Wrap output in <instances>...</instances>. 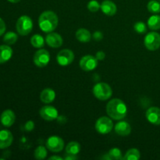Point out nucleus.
Segmentation results:
<instances>
[{
	"instance_id": "nucleus-1",
	"label": "nucleus",
	"mask_w": 160,
	"mask_h": 160,
	"mask_svg": "<svg viewBox=\"0 0 160 160\" xmlns=\"http://www.w3.org/2000/svg\"><path fill=\"white\" fill-rule=\"evenodd\" d=\"M106 112L109 117L116 120L124 118L128 113V107L122 100L113 98L108 102L106 106Z\"/></svg>"
},
{
	"instance_id": "nucleus-2",
	"label": "nucleus",
	"mask_w": 160,
	"mask_h": 160,
	"mask_svg": "<svg viewBox=\"0 0 160 160\" xmlns=\"http://www.w3.org/2000/svg\"><path fill=\"white\" fill-rule=\"evenodd\" d=\"M58 17L54 12L50 10L45 11L40 15L38 19V25L43 32H52L58 26Z\"/></svg>"
},
{
	"instance_id": "nucleus-3",
	"label": "nucleus",
	"mask_w": 160,
	"mask_h": 160,
	"mask_svg": "<svg viewBox=\"0 0 160 160\" xmlns=\"http://www.w3.org/2000/svg\"><path fill=\"white\" fill-rule=\"evenodd\" d=\"M95 98L101 101H106L111 98L112 95V90L110 86L106 83H98L94 86L92 89Z\"/></svg>"
},
{
	"instance_id": "nucleus-4",
	"label": "nucleus",
	"mask_w": 160,
	"mask_h": 160,
	"mask_svg": "<svg viewBox=\"0 0 160 160\" xmlns=\"http://www.w3.org/2000/svg\"><path fill=\"white\" fill-rule=\"evenodd\" d=\"M16 28L19 34L26 36L31 32L33 28V21L31 17L27 15L21 16L17 20L16 23Z\"/></svg>"
},
{
	"instance_id": "nucleus-5",
	"label": "nucleus",
	"mask_w": 160,
	"mask_h": 160,
	"mask_svg": "<svg viewBox=\"0 0 160 160\" xmlns=\"http://www.w3.org/2000/svg\"><path fill=\"white\" fill-rule=\"evenodd\" d=\"M145 47L150 51H156L160 48V34L159 33L150 32L145 37L144 40Z\"/></svg>"
},
{
	"instance_id": "nucleus-6",
	"label": "nucleus",
	"mask_w": 160,
	"mask_h": 160,
	"mask_svg": "<svg viewBox=\"0 0 160 160\" xmlns=\"http://www.w3.org/2000/svg\"><path fill=\"white\" fill-rule=\"evenodd\" d=\"M113 123L111 119L106 117H102L95 123V129L99 134H109L112 129Z\"/></svg>"
},
{
	"instance_id": "nucleus-7",
	"label": "nucleus",
	"mask_w": 160,
	"mask_h": 160,
	"mask_svg": "<svg viewBox=\"0 0 160 160\" xmlns=\"http://www.w3.org/2000/svg\"><path fill=\"white\" fill-rule=\"evenodd\" d=\"M98 62V60L96 59V57L91 55H87L81 58L79 65L80 67L84 71H92L96 68Z\"/></svg>"
},
{
	"instance_id": "nucleus-8",
	"label": "nucleus",
	"mask_w": 160,
	"mask_h": 160,
	"mask_svg": "<svg viewBox=\"0 0 160 160\" xmlns=\"http://www.w3.org/2000/svg\"><path fill=\"white\" fill-rule=\"evenodd\" d=\"M50 61V55L45 49H39L34 53V62L37 67L42 68L46 67Z\"/></svg>"
},
{
	"instance_id": "nucleus-9",
	"label": "nucleus",
	"mask_w": 160,
	"mask_h": 160,
	"mask_svg": "<svg viewBox=\"0 0 160 160\" xmlns=\"http://www.w3.org/2000/svg\"><path fill=\"white\" fill-rule=\"evenodd\" d=\"M46 146L51 152H59L63 149L64 142L59 136H51L47 139Z\"/></svg>"
},
{
	"instance_id": "nucleus-10",
	"label": "nucleus",
	"mask_w": 160,
	"mask_h": 160,
	"mask_svg": "<svg viewBox=\"0 0 160 160\" xmlns=\"http://www.w3.org/2000/svg\"><path fill=\"white\" fill-rule=\"evenodd\" d=\"M58 63L62 67L70 65L74 59V53L70 49H62L56 56Z\"/></svg>"
},
{
	"instance_id": "nucleus-11",
	"label": "nucleus",
	"mask_w": 160,
	"mask_h": 160,
	"mask_svg": "<svg viewBox=\"0 0 160 160\" xmlns=\"http://www.w3.org/2000/svg\"><path fill=\"white\" fill-rule=\"evenodd\" d=\"M41 117L47 121H52L58 118V111L52 106H45L39 111Z\"/></svg>"
},
{
	"instance_id": "nucleus-12",
	"label": "nucleus",
	"mask_w": 160,
	"mask_h": 160,
	"mask_svg": "<svg viewBox=\"0 0 160 160\" xmlns=\"http://www.w3.org/2000/svg\"><path fill=\"white\" fill-rule=\"evenodd\" d=\"M16 120V115L14 112L11 109H6L2 112L0 116V122L6 128H9L12 126Z\"/></svg>"
},
{
	"instance_id": "nucleus-13",
	"label": "nucleus",
	"mask_w": 160,
	"mask_h": 160,
	"mask_svg": "<svg viewBox=\"0 0 160 160\" xmlns=\"http://www.w3.org/2000/svg\"><path fill=\"white\" fill-rule=\"evenodd\" d=\"M45 42L47 45L52 48H59L63 43V40L60 34L54 32H50L47 34L45 37Z\"/></svg>"
},
{
	"instance_id": "nucleus-14",
	"label": "nucleus",
	"mask_w": 160,
	"mask_h": 160,
	"mask_svg": "<svg viewBox=\"0 0 160 160\" xmlns=\"http://www.w3.org/2000/svg\"><path fill=\"white\" fill-rule=\"evenodd\" d=\"M13 141L12 133L8 130L0 131V149H4L10 146Z\"/></svg>"
},
{
	"instance_id": "nucleus-15",
	"label": "nucleus",
	"mask_w": 160,
	"mask_h": 160,
	"mask_svg": "<svg viewBox=\"0 0 160 160\" xmlns=\"http://www.w3.org/2000/svg\"><path fill=\"white\" fill-rule=\"evenodd\" d=\"M146 118L149 123L154 125H160V109L151 107L147 110Z\"/></svg>"
},
{
	"instance_id": "nucleus-16",
	"label": "nucleus",
	"mask_w": 160,
	"mask_h": 160,
	"mask_svg": "<svg viewBox=\"0 0 160 160\" xmlns=\"http://www.w3.org/2000/svg\"><path fill=\"white\" fill-rule=\"evenodd\" d=\"M101 9L107 16H113L117 12V8L115 3L110 0H105L101 4Z\"/></svg>"
},
{
	"instance_id": "nucleus-17",
	"label": "nucleus",
	"mask_w": 160,
	"mask_h": 160,
	"mask_svg": "<svg viewBox=\"0 0 160 160\" xmlns=\"http://www.w3.org/2000/svg\"><path fill=\"white\" fill-rule=\"evenodd\" d=\"M12 49L9 45H0V64L8 62L12 58Z\"/></svg>"
},
{
	"instance_id": "nucleus-18",
	"label": "nucleus",
	"mask_w": 160,
	"mask_h": 160,
	"mask_svg": "<svg viewBox=\"0 0 160 160\" xmlns=\"http://www.w3.org/2000/svg\"><path fill=\"white\" fill-rule=\"evenodd\" d=\"M115 131L120 136H128L131 132V127L128 122L120 121L115 126Z\"/></svg>"
},
{
	"instance_id": "nucleus-19",
	"label": "nucleus",
	"mask_w": 160,
	"mask_h": 160,
	"mask_svg": "<svg viewBox=\"0 0 160 160\" xmlns=\"http://www.w3.org/2000/svg\"><path fill=\"white\" fill-rule=\"evenodd\" d=\"M55 98H56V92L52 88H45L41 92L40 99L45 104L52 102Z\"/></svg>"
},
{
	"instance_id": "nucleus-20",
	"label": "nucleus",
	"mask_w": 160,
	"mask_h": 160,
	"mask_svg": "<svg viewBox=\"0 0 160 160\" xmlns=\"http://www.w3.org/2000/svg\"><path fill=\"white\" fill-rule=\"evenodd\" d=\"M76 38L79 42L83 43H87L90 42L92 38V34L85 28H80L76 32Z\"/></svg>"
},
{
	"instance_id": "nucleus-21",
	"label": "nucleus",
	"mask_w": 160,
	"mask_h": 160,
	"mask_svg": "<svg viewBox=\"0 0 160 160\" xmlns=\"http://www.w3.org/2000/svg\"><path fill=\"white\" fill-rule=\"evenodd\" d=\"M81 145L78 142H71L66 147V153L77 156L81 152Z\"/></svg>"
},
{
	"instance_id": "nucleus-22",
	"label": "nucleus",
	"mask_w": 160,
	"mask_h": 160,
	"mask_svg": "<svg viewBox=\"0 0 160 160\" xmlns=\"http://www.w3.org/2000/svg\"><path fill=\"white\" fill-rule=\"evenodd\" d=\"M148 26L149 29L152 31H157L160 29V16L153 15L148 20Z\"/></svg>"
},
{
	"instance_id": "nucleus-23",
	"label": "nucleus",
	"mask_w": 160,
	"mask_h": 160,
	"mask_svg": "<svg viewBox=\"0 0 160 160\" xmlns=\"http://www.w3.org/2000/svg\"><path fill=\"white\" fill-rule=\"evenodd\" d=\"M31 44L34 48H42L45 45V40L40 34H34L31 38Z\"/></svg>"
},
{
	"instance_id": "nucleus-24",
	"label": "nucleus",
	"mask_w": 160,
	"mask_h": 160,
	"mask_svg": "<svg viewBox=\"0 0 160 160\" xmlns=\"http://www.w3.org/2000/svg\"><path fill=\"white\" fill-rule=\"evenodd\" d=\"M141 157L140 152L137 148H131L127 152L123 159L125 160H138Z\"/></svg>"
},
{
	"instance_id": "nucleus-25",
	"label": "nucleus",
	"mask_w": 160,
	"mask_h": 160,
	"mask_svg": "<svg viewBox=\"0 0 160 160\" xmlns=\"http://www.w3.org/2000/svg\"><path fill=\"white\" fill-rule=\"evenodd\" d=\"M17 39H18V35L16 34L15 32L12 31H9V32L6 33L3 37V42L6 44V45H13L17 42Z\"/></svg>"
},
{
	"instance_id": "nucleus-26",
	"label": "nucleus",
	"mask_w": 160,
	"mask_h": 160,
	"mask_svg": "<svg viewBox=\"0 0 160 160\" xmlns=\"http://www.w3.org/2000/svg\"><path fill=\"white\" fill-rule=\"evenodd\" d=\"M47 156V150L42 145L38 146L36 149L34 150V158L36 159L42 160L45 159Z\"/></svg>"
},
{
	"instance_id": "nucleus-27",
	"label": "nucleus",
	"mask_w": 160,
	"mask_h": 160,
	"mask_svg": "<svg viewBox=\"0 0 160 160\" xmlns=\"http://www.w3.org/2000/svg\"><path fill=\"white\" fill-rule=\"evenodd\" d=\"M148 10L152 13H159L160 12V3L156 0H151L147 5Z\"/></svg>"
},
{
	"instance_id": "nucleus-28",
	"label": "nucleus",
	"mask_w": 160,
	"mask_h": 160,
	"mask_svg": "<svg viewBox=\"0 0 160 160\" xmlns=\"http://www.w3.org/2000/svg\"><path fill=\"white\" fill-rule=\"evenodd\" d=\"M108 156H109V159H123V157H122V152L120 151V149L117 148H111L109 151V153H108Z\"/></svg>"
},
{
	"instance_id": "nucleus-29",
	"label": "nucleus",
	"mask_w": 160,
	"mask_h": 160,
	"mask_svg": "<svg viewBox=\"0 0 160 160\" xmlns=\"http://www.w3.org/2000/svg\"><path fill=\"white\" fill-rule=\"evenodd\" d=\"M134 31L136 32L139 33V34H144V33L146 32L147 31V27L145 25V23L144 22L142 21H138L137 23H135L134 26Z\"/></svg>"
},
{
	"instance_id": "nucleus-30",
	"label": "nucleus",
	"mask_w": 160,
	"mask_h": 160,
	"mask_svg": "<svg viewBox=\"0 0 160 160\" xmlns=\"http://www.w3.org/2000/svg\"><path fill=\"white\" fill-rule=\"evenodd\" d=\"M100 7H101V5H99L98 2L96 1V0H92L88 4V9L90 12H97Z\"/></svg>"
},
{
	"instance_id": "nucleus-31",
	"label": "nucleus",
	"mask_w": 160,
	"mask_h": 160,
	"mask_svg": "<svg viewBox=\"0 0 160 160\" xmlns=\"http://www.w3.org/2000/svg\"><path fill=\"white\" fill-rule=\"evenodd\" d=\"M24 128H25V131H32L34 128V123L32 120H28V121L26 122L24 125Z\"/></svg>"
},
{
	"instance_id": "nucleus-32",
	"label": "nucleus",
	"mask_w": 160,
	"mask_h": 160,
	"mask_svg": "<svg viewBox=\"0 0 160 160\" xmlns=\"http://www.w3.org/2000/svg\"><path fill=\"white\" fill-rule=\"evenodd\" d=\"M6 23H5L4 20H2V18H0V36L2 35L6 31Z\"/></svg>"
},
{
	"instance_id": "nucleus-33",
	"label": "nucleus",
	"mask_w": 160,
	"mask_h": 160,
	"mask_svg": "<svg viewBox=\"0 0 160 160\" xmlns=\"http://www.w3.org/2000/svg\"><path fill=\"white\" fill-rule=\"evenodd\" d=\"M93 38H94V39H95V40H96V41L102 40V38H103L102 33L100 32V31H96V32L94 33Z\"/></svg>"
},
{
	"instance_id": "nucleus-34",
	"label": "nucleus",
	"mask_w": 160,
	"mask_h": 160,
	"mask_svg": "<svg viewBox=\"0 0 160 160\" xmlns=\"http://www.w3.org/2000/svg\"><path fill=\"white\" fill-rule=\"evenodd\" d=\"M96 59L98 60H103L106 57V54H105L104 52L102 51H99V52H97L96 53V56H95Z\"/></svg>"
},
{
	"instance_id": "nucleus-35",
	"label": "nucleus",
	"mask_w": 160,
	"mask_h": 160,
	"mask_svg": "<svg viewBox=\"0 0 160 160\" xmlns=\"http://www.w3.org/2000/svg\"><path fill=\"white\" fill-rule=\"evenodd\" d=\"M66 160H74V159H78V157L74 155H69L67 154V156L65 157Z\"/></svg>"
},
{
	"instance_id": "nucleus-36",
	"label": "nucleus",
	"mask_w": 160,
	"mask_h": 160,
	"mask_svg": "<svg viewBox=\"0 0 160 160\" xmlns=\"http://www.w3.org/2000/svg\"><path fill=\"white\" fill-rule=\"evenodd\" d=\"M50 160H62V158L60 157V156H53L52 157L49 158Z\"/></svg>"
},
{
	"instance_id": "nucleus-37",
	"label": "nucleus",
	"mask_w": 160,
	"mask_h": 160,
	"mask_svg": "<svg viewBox=\"0 0 160 160\" xmlns=\"http://www.w3.org/2000/svg\"><path fill=\"white\" fill-rule=\"evenodd\" d=\"M7 1L9 2H11V3H17V2H19L20 0H7Z\"/></svg>"
}]
</instances>
